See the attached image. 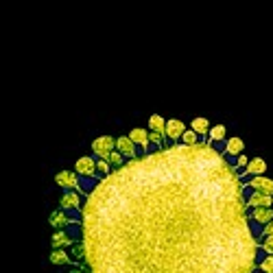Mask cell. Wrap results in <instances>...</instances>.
Segmentation results:
<instances>
[{
	"instance_id": "obj_23",
	"label": "cell",
	"mask_w": 273,
	"mask_h": 273,
	"mask_svg": "<svg viewBox=\"0 0 273 273\" xmlns=\"http://www.w3.org/2000/svg\"><path fill=\"white\" fill-rule=\"evenodd\" d=\"M109 166H112V164H109L107 160H99V162H96V175H103V177H107V175L112 173V168H109Z\"/></svg>"
},
{
	"instance_id": "obj_20",
	"label": "cell",
	"mask_w": 273,
	"mask_h": 273,
	"mask_svg": "<svg viewBox=\"0 0 273 273\" xmlns=\"http://www.w3.org/2000/svg\"><path fill=\"white\" fill-rule=\"evenodd\" d=\"M225 127L223 125H216V127H210V142H218L225 138Z\"/></svg>"
},
{
	"instance_id": "obj_22",
	"label": "cell",
	"mask_w": 273,
	"mask_h": 273,
	"mask_svg": "<svg viewBox=\"0 0 273 273\" xmlns=\"http://www.w3.org/2000/svg\"><path fill=\"white\" fill-rule=\"evenodd\" d=\"M164 140H166V136H164V133H160V131H151V133H149V142L155 144L157 149L164 147Z\"/></svg>"
},
{
	"instance_id": "obj_3",
	"label": "cell",
	"mask_w": 273,
	"mask_h": 273,
	"mask_svg": "<svg viewBox=\"0 0 273 273\" xmlns=\"http://www.w3.org/2000/svg\"><path fill=\"white\" fill-rule=\"evenodd\" d=\"M245 186L249 188V190H256V192H262V195H271L273 197V179L264 177V175L251 177L249 181H245Z\"/></svg>"
},
{
	"instance_id": "obj_1",
	"label": "cell",
	"mask_w": 273,
	"mask_h": 273,
	"mask_svg": "<svg viewBox=\"0 0 273 273\" xmlns=\"http://www.w3.org/2000/svg\"><path fill=\"white\" fill-rule=\"evenodd\" d=\"M258 238L245 181L214 142L133 157L83 205L90 273H253Z\"/></svg>"
},
{
	"instance_id": "obj_9",
	"label": "cell",
	"mask_w": 273,
	"mask_h": 273,
	"mask_svg": "<svg viewBox=\"0 0 273 273\" xmlns=\"http://www.w3.org/2000/svg\"><path fill=\"white\" fill-rule=\"evenodd\" d=\"M249 218L253 225H266L269 221H273V210L271 208H251Z\"/></svg>"
},
{
	"instance_id": "obj_17",
	"label": "cell",
	"mask_w": 273,
	"mask_h": 273,
	"mask_svg": "<svg viewBox=\"0 0 273 273\" xmlns=\"http://www.w3.org/2000/svg\"><path fill=\"white\" fill-rule=\"evenodd\" d=\"M48 260H51V264H68L70 262V253L66 249H53Z\"/></svg>"
},
{
	"instance_id": "obj_25",
	"label": "cell",
	"mask_w": 273,
	"mask_h": 273,
	"mask_svg": "<svg viewBox=\"0 0 273 273\" xmlns=\"http://www.w3.org/2000/svg\"><path fill=\"white\" fill-rule=\"evenodd\" d=\"M258 266H260V271L262 273H273V256H264L258 262Z\"/></svg>"
},
{
	"instance_id": "obj_18",
	"label": "cell",
	"mask_w": 273,
	"mask_h": 273,
	"mask_svg": "<svg viewBox=\"0 0 273 273\" xmlns=\"http://www.w3.org/2000/svg\"><path fill=\"white\" fill-rule=\"evenodd\" d=\"M70 260H75L77 264L86 262V249H83V242H72V251H70Z\"/></svg>"
},
{
	"instance_id": "obj_28",
	"label": "cell",
	"mask_w": 273,
	"mask_h": 273,
	"mask_svg": "<svg viewBox=\"0 0 273 273\" xmlns=\"http://www.w3.org/2000/svg\"><path fill=\"white\" fill-rule=\"evenodd\" d=\"M266 236H273V221H269L266 225H262V229H260V238H266Z\"/></svg>"
},
{
	"instance_id": "obj_4",
	"label": "cell",
	"mask_w": 273,
	"mask_h": 273,
	"mask_svg": "<svg viewBox=\"0 0 273 273\" xmlns=\"http://www.w3.org/2000/svg\"><path fill=\"white\" fill-rule=\"evenodd\" d=\"M184 131H186V125L181 123L179 118H171V120H166V127H164V136H166L168 140H173V142L181 140Z\"/></svg>"
},
{
	"instance_id": "obj_24",
	"label": "cell",
	"mask_w": 273,
	"mask_h": 273,
	"mask_svg": "<svg viewBox=\"0 0 273 273\" xmlns=\"http://www.w3.org/2000/svg\"><path fill=\"white\" fill-rule=\"evenodd\" d=\"M199 142V136L195 131H184V136H181V144H188V147H192V144H197Z\"/></svg>"
},
{
	"instance_id": "obj_15",
	"label": "cell",
	"mask_w": 273,
	"mask_h": 273,
	"mask_svg": "<svg viewBox=\"0 0 273 273\" xmlns=\"http://www.w3.org/2000/svg\"><path fill=\"white\" fill-rule=\"evenodd\" d=\"M242 151H245V142H242L238 136H236V138H229V140L225 142V153H227V155L238 157Z\"/></svg>"
},
{
	"instance_id": "obj_26",
	"label": "cell",
	"mask_w": 273,
	"mask_h": 273,
	"mask_svg": "<svg viewBox=\"0 0 273 273\" xmlns=\"http://www.w3.org/2000/svg\"><path fill=\"white\" fill-rule=\"evenodd\" d=\"M260 249H262L266 256H273V236H266V238L260 240Z\"/></svg>"
},
{
	"instance_id": "obj_21",
	"label": "cell",
	"mask_w": 273,
	"mask_h": 273,
	"mask_svg": "<svg viewBox=\"0 0 273 273\" xmlns=\"http://www.w3.org/2000/svg\"><path fill=\"white\" fill-rule=\"evenodd\" d=\"M107 162L112 164V166H116V168H120L125 164V157H123V153L120 151H112V153L107 155Z\"/></svg>"
},
{
	"instance_id": "obj_19",
	"label": "cell",
	"mask_w": 273,
	"mask_h": 273,
	"mask_svg": "<svg viewBox=\"0 0 273 273\" xmlns=\"http://www.w3.org/2000/svg\"><path fill=\"white\" fill-rule=\"evenodd\" d=\"M164 127H166V120H164L162 116L153 114V116L149 118V129H151V131H160V133H164Z\"/></svg>"
},
{
	"instance_id": "obj_5",
	"label": "cell",
	"mask_w": 273,
	"mask_h": 273,
	"mask_svg": "<svg viewBox=\"0 0 273 273\" xmlns=\"http://www.w3.org/2000/svg\"><path fill=\"white\" fill-rule=\"evenodd\" d=\"M245 201L249 208H271L273 199H271V195H262V192L249 190V195H245Z\"/></svg>"
},
{
	"instance_id": "obj_16",
	"label": "cell",
	"mask_w": 273,
	"mask_h": 273,
	"mask_svg": "<svg viewBox=\"0 0 273 273\" xmlns=\"http://www.w3.org/2000/svg\"><path fill=\"white\" fill-rule=\"evenodd\" d=\"M190 129L197 133V136H205V133H210V123H208V118H203V116H199L195 118L190 123Z\"/></svg>"
},
{
	"instance_id": "obj_11",
	"label": "cell",
	"mask_w": 273,
	"mask_h": 273,
	"mask_svg": "<svg viewBox=\"0 0 273 273\" xmlns=\"http://www.w3.org/2000/svg\"><path fill=\"white\" fill-rule=\"evenodd\" d=\"M59 205H62V210H79L81 208V197L75 190L64 192V197L59 199Z\"/></svg>"
},
{
	"instance_id": "obj_27",
	"label": "cell",
	"mask_w": 273,
	"mask_h": 273,
	"mask_svg": "<svg viewBox=\"0 0 273 273\" xmlns=\"http://www.w3.org/2000/svg\"><path fill=\"white\" fill-rule=\"evenodd\" d=\"M247 164H249V160H247V157H245V153H240L238 157H236V173H238V175H242V173H245V168H247Z\"/></svg>"
},
{
	"instance_id": "obj_7",
	"label": "cell",
	"mask_w": 273,
	"mask_h": 273,
	"mask_svg": "<svg viewBox=\"0 0 273 273\" xmlns=\"http://www.w3.org/2000/svg\"><path fill=\"white\" fill-rule=\"evenodd\" d=\"M55 184L57 186H62V188H68V190H75V188H79V177H77V173H70V171H62V173H57L55 175Z\"/></svg>"
},
{
	"instance_id": "obj_2",
	"label": "cell",
	"mask_w": 273,
	"mask_h": 273,
	"mask_svg": "<svg viewBox=\"0 0 273 273\" xmlns=\"http://www.w3.org/2000/svg\"><path fill=\"white\" fill-rule=\"evenodd\" d=\"M114 147H116V140H114L112 136H101L92 142V153L99 157V160H107V155L114 151Z\"/></svg>"
},
{
	"instance_id": "obj_12",
	"label": "cell",
	"mask_w": 273,
	"mask_h": 273,
	"mask_svg": "<svg viewBox=\"0 0 273 273\" xmlns=\"http://www.w3.org/2000/svg\"><path fill=\"white\" fill-rule=\"evenodd\" d=\"M72 238H70V232L68 229H57L53 236H51V245H53V249H64L66 245H70Z\"/></svg>"
},
{
	"instance_id": "obj_6",
	"label": "cell",
	"mask_w": 273,
	"mask_h": 273,
	"mask_svg": "<svg viewBox=\"0 0 273 273\" xmlns=\"http://www.w3.org/2000/svg\"><path fill=\"white\" fill-rule=\"evenodd\" d=\"M75 168L81 177H94L96 175V160L94 157H79Z\"/></svg>"
},
{
	"instance_id": "obj_13",
	"label": "cell",
	"mask_w": 273,
	"mask_h": 273,
	"mask_svg": "<svg viewBox=\"0 0 273 273\" xmlns=\"http://www.w3.org/2000/svg\"><path fill=\"white\" fill-rule=\"evenodd\" d=\"M70 221H72V218L66 214V210H57V212H53V214L48 216V223H51L55 229H64Z\"/></svg>"
},
{
	"instance_id": "obj_10",
	"label": "cell",
	"mask_w": 273,
	"mask_h": 273,
	"mask_svg": "<svg viewBox=\"0 0 273 273\" xmlns=\"http://www.w3.org/2000/svg\"><path fill=\"white\" fill-rule=\"evenodd\" d=\"M266 171V162L262 160V157H253V160H249V164H247V168H245V173L240 175V179L242 177H258V175H264Z\"/></svg>"
},
{
	"instance_id": "obj_8",
	"label": "cell",
	"mask_w": 273,
	"mask_h": 273,
	"mask_svg": "<svg viewBox=\"0 0 273 273\" xmlns=\"http://www.w3.org/2000/svg\"><path fill=\"white\" fill-rule=\"evenodd\" d=\"M116 149L123 153V157H129V160H133L136 153H138V144L133 142L129 136H120L116 140Z\"/></svg>"
},
{
	"instance_id": "obj_14",
	"label": "cell",
	"mask_w": 273,
	"mask_h": 273,
	"mask_svg": "<svg viewBox=\"0 0 273 273\" xmlns=\"http://www.w3.org/2000/svg\"><path fill=\"white\" fill-rule=\"evenodd\" d=\"M129 138L136 144H140V147L144 149V151H149V131L147 129H140V127H136V129H131V133H129Z\"/></svg>"
}]
</instances>
